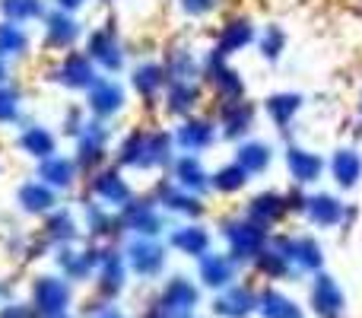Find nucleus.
<instances>
[{
    "label": "nucleus",
    "instance_id": "obj_1",
    "mask_svg": "<svg viewBox=\"0 0 362 318\" xmlns=\"http://www.w3.org/2000/svg\"><path fill=\"white\" fill-rule=\"evenodd\" d=\"M118 166L134 169V172H159L169 169L175 159V140L169 131L159 127H134L118 144Z\"/></svg>",
    "mask_w": 362,
    "mask_h": 318
},
{
    "label": "nucleus",
    "instance_id": "obj_2",
    "mask_svg": "<svg viewBox=\"0 0 362 318\" xmlns=\"http://www.w3.org/2000/svg\"><path fill=\"white\" fill-rule=\"evenodd\" d=\"M219 236L226 239V251L235 258L238 264H255V258L267 249L270 242V229L261 223H255L251 217H232V220H223L219 226Z\"/></svg>",
    "mask_w": 362,
    "mask_h": 318
},
{
    "label": "nucleus",
    "instance_id": "obj_3",
    "mask_svg": "<svg viewBox=\"0 0 362 318\" xmlns=\"http://www.w3.org/2000/svg\"><path fill=\"white\" fill-rule=\"evenodd\" d=\"M118 220H121V232H127V236L159 239L165 232V210L159 207L156 198H137L134 194L118 210Z\"/></svg>",
    "mask_w": 362,
    "mask_h": 318
},
{
    "label": "nucleus",
    "instance_id": "obj_4",
    "mask_svg": "<svg viewBox=\"0 0 362 318\" xmlns=\"http://www.w3.org/2000/svg\"><path fill=\"white\" fill-rule=\"evenodd\" d=\"M32 309L38 318H57L67 315L74 306V290L70 280H64L61 274H42L32 280Z\"/></svg>",
    "mask_w": 362,
    "mask_h": 318
},
{
    "label": "nucleus",
    "instance_id": "obj_5",
    "mask_svg": "<svg viewBox=\"0 0 362 318\" xmlns=\"http://www.w3.org/2000/svg\"><path fill=\"white\" fill-rule=\"evenodd\" d=\"M124 258H127V268H131L134 277H140V280H156V277H163L165 261H169V245H163L159 239L131 236V242L124 245Z\"/></svg>",
    "mask_w": 362,
    "mask_h": 318
},
{
    "label": "nucleus",
    "instance_id": "obj_6",
    "mask_svg": "<svg viewBox=\"0 0 362 318\" xmlns=\"http://www.w3.org/2000/svg\"><path fill=\"white\" fill-rule=\"evenodd\" d=\"M86 55L93 57V64L102 70V74L115 76L124 70L127 64V51H124V42H121L118 29L115 25H99L86 35Z\"/></svg>",
    "mask_w": 362,
    "mask_h": 318
},
{
    "label": "nucleus",
    "instance_id": "obj_7",
    "mask_svg": "<svg viewBox=\"0 0 362 318\" xmlns=\"http://www.w3.org/2000/svg\"><path fill=\"white\" fill-rule=\"evenodd\" d=\"M127 274H131V268H127V258H124V249H118V245H102V258L99 264H95V290H99V296L105 302L118 300L121 293H124L127 287Z\"/></svg>",
    "mask_w": 362,
    "mask_h": 318
},
{
    "label": "nucleus",
    "instance_id": "obj_8",
    "mask_svg": "<svg viewBox=\"0 0 362 318\" xmlns=\"http://www.w3.org/2000/svg\"><path fill=\"white\" fill-rule=\"evenodd\" d=\"M108 144H112V131H108V121H99V118H89L83 125L80 137H76V166L80 172H89L93 175L95 169L105 166L108 159Z\"/></svg>",
    "mask_w": 362,
    "mask_h": 318
},
{
    "label": "nucleus",
    "instance_id": "obj_9",
    "mask_svg": "<svg viewBox=\"0 0 362 318\" xmlns=\"http://www.w3.org/2000/svg\"><path fill=\"white\" fill-rule=\"evenodd\" d=\"M89 194H93V200H99V204L112 207V210H121V207L134 198V188H131V181L124 178V169L115 162V166L95 169L93 178H89Z\"/></svg>",
    "mask_w": 362,
    "mask_h": 318
},
{
    "label": "nucleus",
    "instance_id": "obj_10",
    "mask_svg": "<svg viewBox=\"0 0 362 318\" xmlns=\"http://www.w3.org/2000/svg\"><path fill=\"white\" fill-rule=\"evenodd\" d=\"M127 106V93L115 76H99L93 86L86 89V102L83 108L89 112V118H99V121H112L115 115H121Z\"/></svg>",
    "mask_w": 362,
    "mask_h": 318
},
{
    "label": "nucleus",
    "instance_id": "obj_11",
    "mask_svg": "<svg viewBox=\"0 0 362 318\" xmlns=\"http://www.w3.org/2000/svg\"><path fill=\"white\" fill-rule=\"evenodd\" d=\"M102 245L105 242H89L86 249H76V245H61L54 249V261L61 271L64 280L70 283H86L95 274V264L102 258Z\"/></svg>",
    "mask_w": 362,
    "mask_h": 318
},
{
    "label": "nucleus",
    "instance_id": "obj_12",
    "mask_svg": "<svg viewBox=\"0 0 362 318\" xmlns=\"http://www.w3.org/2000/svg\"><path fill=\"white\" fill-rule=\"evenodd\" d=\"M51 76H54L57 86L70 89V93H86L99 80V67L93 64V57L86 51H64Z\"/></svg>",
    "mask_w": 362,
    "mask_h": 318
},
{
    "label": "nucleus",
    "instance_id": "obj_13",
    "mask_svg": "<svg viewBox=\"0 0 362 318\" xmlns=\"http://www.w3.org/2000/svg\"><path fill=\"white\" fill-rule=\"evenodd\" d=\"M204 80L210 83V89L216 93L219 102H232V99H245V80L238 76V70L229 64V57L210 51L204 61Z\"/></svg>",
    "mask_w": 362,
    "mask_h": 318
},
{
    "label": "nucleus",
    "instance_id": "obj_14",
    "mask_svg": "<svg viewBox=\"0 0 362 318\" xmlns=\"http://www.w3.org/2000/svg\"><path fill=\"white\" fill-rule=\"evenodd\" d=\"M216 137H219L216 121L204 118V115H187V118H181L175 125V131H172V140H175L178 150L194 153V157L210 150V147L216 144Z\"/></svg>",
    "mask_w": 362,
    "mask_h": 318
},
{
    "label": "nucleus",
    "instance_id": "obj_15",
    "mask_svg": "<svg viewBox=\"0 0 362 318\" xmlns=\"http://www.w3.org/2000/svg\"><path fill=\"white\" fill-rule=\"evenodd\" d=\"M308 306L318 318H344L346 312V293L337 283V277L325 274H312V290H308Z\"/></svg>",
    "mask_w": 362,
    "mask_h": 318
},
{
    "label": "nucleus",
    "instance_id": "obj_16",
    "mask_svg": "<svg viewBox=\"0 0 362 318\" xmlns=\"http://www.w3.org/2000/svg\"><path fill=\"white\" fill-rule=\"evenodd\" d=\"M238 271H242V264L229 251H210L197 261V283L210 293H219V290L238 283Z\"/></svg>",
    "mask_w": 362,
    "mask_h": 318
},
{
    "label": "nucleus",
    "instance_id": "obj_17",
    "mask_svg": "<svg viewBox=\"0 0 362 318\" xmlns=\"http://www.w3.org/2000/svg\"><path fill=\"white\" fill-rule=\"evenodd\" d=\"M255 106L248 99H232V102H219V112H216V127H219V137L232 140V144H242L248 140L251 127H255Z\"/></svg>",
    "mask_w": 362,
    "mask_h": 318
},
{
    "label": "nucleus",
    "instance_id": "obj_18",
    "mask_svg": "<svg viewBox=\"0 0 362 318\" xmlns=\"http://www.w3.org/2000/svg\"><path fill=\"white\" fill-rule=\"evenodd\" d=\"M153 198L159 200V207H163L169 217H181V220H200L206 213V204L200 194H191L185 191V188H178L172 178H163L156 188V194Z\"/></svg>",
    "mask_w": 362,
    "mask_h": 318
},
{
    "label": "nucleus",
    "instance_id": "obj_19",
    "mask_svg": "<svg viewBox=\"0 0 362 318\" xmlns=\"http://www.w3.org/2000/svg\"><path fill=\"white\" fill-rule=\"evenodd\" d=\"M169 249L178 251V255L191 258V261H200L204 255L213 251V232L206 229L197 220H185V223L172 226L169 232Z\"/></svg>",
    "mask_w": 362,
    "mask_h": 318
},
{
    "label": "nucleus",
    "instance_id": "obj_20",
    "mask_svg": "<svg viewBox=\"0 0 362 318\" xmlns=\"http://www.w3.org/2000/svg\"><path fill=\"white\" fill-rule=\"evenodd\" d=\"M42 29H45V45L54 51H74V45L83 38V25L76 19V13H67V10H48L42 19Z\"/></svg>",
    "mask_w": 362,
    "mask_h": 318
},
{
    "label": "nucleus",
    "instance_id": "obj_21",
    "mask_svg": "<svg viewBox=\"0 0 362 318\" xmlns=\"http://www.w3.org/2000/svg\"><path fill=\"white\" fill-rule=\"evenodd\" d=\"M210 312H213V318H251V315H257V290L245 287V283H232V287L213 293Z\"/></svg>",
    "mask_w": 362,
    "mask_h": 318
},
{
    "label": "nucleus",
    "instance_id": "obj_22",
    "mask_svg": "<svg viewBox=\"0 0 362 318\" xmlns=\"http://www.w3.org/2000/svg\"><path fill=\"white\" fill-rule=\"evenodd\" d=\"M325 169H327V162L321 153L308 150V147H302V144L286 147V172L296 188H312L315 181H321Z\"/></svg>",
    "mask_w": 362,
    "mask_h": 318
},
{
    "label": "nucleus",
    "instance_id": "obj_23",
    "mask_svg": "<svg viewBox=\"0 0 362 318\" xmlns=\"http://www.w3.org/2000/svg\"><path fill=\"white\" fill-rule=\"evenodd\" d=\"M302 217L315 226V229H334L346 220V204L331 191H315L305 198V210Z\"/></svg>",
    "mask_w": 362,
    "mask_h": 318
},
{
    "label": "nucleus",
    "instance_id": "obj_24",
    "mask_svg": "<svg viewBox=\"0 0 362 318\" xmlns=\"http://www.w3.org/2000/svg\"><path fill=\"white\" fill-rule=\"evenodd\" d=\"M257 274H264L267 280H286L296 274L293 258H289V236H270L267 249L255 258Z\"/></svg>",
    "mask_w": 362,
    "mask_h": 318
},
{
    "label": "nucleus",
    "instance_id": "obj_25",
    "mask_svg": "<svg viewBox=\"0 0 362 318\" xmlns=\"http://www.w3.org/2000/svg\"><path fill=\"white\" fill-rule=\"evenodd\" d=\"M169 172H172V181L191 194H200V198H204V194L213 191L210 172H206V166L200 162V157H194V153H181V157H175L169 166Z\"/></svg>",
    "mask_w": 362,
    "mask_h": 318
},
{
    "label": "nucleus",
    "instance_id": "obj_26",
    "mask_svg": "<svg viewBox=\"0 0 362 318\" xmlns=\"http://www.w3.org/2000/svg\"><path fill=\"white\" fill-rule=\"evenodd\" d=\"M131 86L144 102L163 99L165 86H169V74H165L163 61H140L131 67Z\"/></svg>",
    "mask_w": 362,
    "mask_h": 318
},
{
    "label": "nucleus",
    "instance_id": "obj_27",
    "mask_svg": "<svg viewBox=\"0 0 362 318\" xmlns=\"http://www.w3.org/2000/svg\"><path fill=\"white\" fill-rule=\"evenodd\" d=\"M16 204L29 217H48L51 210H57V191L42 178H29L16 188Z\"/></svg>",
    "mask_w": 362,
    "mask_h": 318
},
{
    "label": "nucleus",
    "instance_id": "obj_28",
    "mask_svg": "<svg viewBox=\"0 0 362 318\" xmlns=\"http://www.w3.org/2000/svg\"><path fill=\"white\" fill-rule=\"evenodd\" d=\"M83 229H86L89 242H108L112 236L121 232L118 210L99 204V200H86V207H83Z\"/></svg>",
    "mask_w": 362,
    "mask_h": 318
},
{
    "label": "nucleus",
    "instance_id": "obj_29",
    "mask_svg": "<svg viewBox=\"0 0 362 318\" xmlns=\"http://www.w3.org/2000/svg\"><path fill=\"white\" fill-rule=\"evenodd\" d=\"M245 217H251L255 223H261V226L270 229V226L283 223V220L289 217V198L283 191H261L248 200Z\"/></svg>",
    "mask_w": 362,
    "mask_h": 318
},
{
    "label": "nucleus",
    "instance_id": "obj_30",
    "mask_svg": "<svg viewBox=\"0 0 362 318\" xmlns=\"http://www.w3.org/2000/svg\"><path fill=\"white\" fill-rule=\"evenodd\" d=\"M35 178H42L45 185H51L54 191H70V188H76L80 166H76L74 157H61V153H54V157L42 159L35 166Z\"/></svg>",
    "mask_w": 362,
    "mask_h": 318
},
{
    "label": "nucleus",
    "instance_id": "obj_31",
    "mask_svg": "<svg viewBox=\"0 0 362 318\" xmlns=\"http://www.w3.org/2000/svg\"><path fill=\"white\" fill-rule=\"evenodd\" d=\"M255 42H257V29H255V23H251L248 16H235V19H229V23H226L223 29H219L213 51H219V55L232 57V55L245 51L248 45H255Z\"/></svg>",
    "mask_w": 362,
    "mask_h": 318
},
{
    "label": "nucleus",
    "instance_id": "obj_32",
    "mask_svg": "<svg viewBox=\"0 0 362 318\" xmlns=\"http://www.w3.org/2000/svg\"><path fill=\"white\" fill-rule=\"evenodd\" d=\"M80 236H83L80 220H76L70 210H64V207H57V210H51L48 217H45L42 239L48 245H54V249H61V245H76Z\"/></svg>",
    "mask_w": 362,
    "mask_h": 318
},
{
    "label": "nucleus",
    "instance_id": "obj_33",
    "mask_svg": "<svg viewBox=\"0 0 362 318\" xmlns=\"http://www.w3.org/2000/svg\"><path fill=\"white\" fill-rule=\"evenodd\" d=\"M289 258L299 274H318L325 271V245L315 236H289Z\"/></svg>",
    "mask_w": 362,
    "mask_h": 318
},
{
    "label": "nucleus",
    "instance_id": "obj_34",
    "mask_svg": "<svg viewBox=\"0 0 362 318\" xmlns=\"http://www.w3.org/2000/svg\"><path fill=\"white\" fill-rule=\"evenodd\" d=\"M327 169H331V178L337 181V188L353 191L362 178V153L356 147H337L331 162H327Z\"/></svg>",
    "mask_w": 362,
    "mask_h": 318
},
{
    "label": "nucleus",
    "instance_id": "obj_35",
    "mask_svg": "<svg viewBox=\"0 0 362 318\" xmlns=\"http://www.w3.org/2000/svg\"><path fill=\"white\" fill-rule=\"evenodd\" d=\"M165 74L169 83H200L204 80V61L191 48H172L165 55Z\"/></svg>",
    "mask_w": 362,
    "mask_h": 318
},
{
    "label": "nucleus",
    "instance_id": "obj_36",
    "mask_svg": "<svg viewBox=\"0 0 362 318\" xmlns=\"http://www.w3.org/2000/svg\"><path fill=\"white\" fill-rule=\"evenodd\" d=\"M200 106V83H169L163 93V108L172 118H187Z\"/></svg>",
    "mask_w": 362,
    "mask_h": 318
},
{
    "label": "nucleus",
    "instance_id": "obj_37",
    "mask_svg": "<svg viewBox=\"0 0 362 318\" xmlns=\"http://www.w3.org/2000/svg\"><path fill=\"white\" fill-rule=\"evenodd\" d=\"M16 147L25 153V157L42 162V159H48V157L57 153V137L45 125H25L16 137Z\"/></svg>",
    "mask_w": 362,
    "mask_h": 318
},
{
    "label": "nucleus",
    "instance_id": "obj_38",
    "mask_svg": "<svg viewBox=\"0 0 362 318\" xmlns=\"http://www.w3.org/2000/svg\"><path fill=\"white\" fill-rule=\"evenodd\" d=\"M257 315L261 318H305V309L293 296L283 293V290L267 287L257 293Z\"/></svg>",
    "mask_w": 362,
    "mask_h": 318
},
{
    "label": "nucleus",
    "instance_id": "obj_39",
    "mask_svg": "<svg viewBox=\"0 0 362 318\" xmlns=\"http://www.w3.org/2000/svg\"><path fill=\"white\" fill-rule=\"evenodd\" d=\"M302 106H305V99L299 93H274L264 99V112L276 125V131H289V125L302 112Z\"/></svg>",
    "mask_w": 362,
    "mask_h": 318
},
{
    "label": "nucleus",
    "instance_id": "obj_40",
    "mask_svg": "<svg viewBox=\"0 0 362 318\" xmlns=\"http://www.w3.org/2000/svg\"><path fill=\"white\" fill-rule=\"evenodd\" d=\"M235 162L251 175V178H255V175H264L270 166H274V147L264 144V140H242V144H235Z\"/></svg>",
    "mask_w": 362,
    "mask_h": 318
},
{
    "label": "nucleus",
    "instance_id": "obj_41",
    "mask_svg": "<svg viewBox=\"0 0 362 318\" xmlns=\"http://www.w3.org/2000/svg\"><path fill=\"white\" fill-rule=\"evenodd\" d=\"M248 181H251V175L245 172L235 159L226 162V166H219L216 172H210V188L216 194H238V191H245Z\"/></svg>",
    "mask_w": 362,
    "mask_h": 318
},
{
    "label": "nucleus",
    "instance_id": "obj_42",
    "mask_svg": "<svg viewBox=\"0 0 362 318\" xmlns=\"http://www.w3.org/2000/svg\"><path fill=\"white\" fill-rule=\"evenodd\" d=\"M25 51H29V32L19 23L0 19V57L13 61V57H25Z\"/></svg>",
    "mask_w": 362,
    "mask_h": 318
},
{
    "label": "nucleus",
    "instance_id": "obj_43",
    "mask_svg": "<svg viewBox=\"0 0 362 318\" xmlns=\"http://www.w3.org/2000/svg\"><path fill=\"white\" fill-rule=\"evenodd\" d=\"M45 13H48L45 0H0V16L19 25L38 23V19H45Z\"/></svg>",
    "mask_w": 362,
    "mask_h": 318
},
{
    "label": "nucleus",
    "instance_id": "obj_44",
    "mask_svg": "<svg viewBox=\"0 0 362 318\" xmlns=\"http://www.w3.org/2000/svg\"><path fill=\"white\" fill-rule=\"evenodd\" d=\"M257 51H261V57L264 61H280V55L286 51V32H283V25H276V23H270V25H264V32H257Z\"/></svg>",
    "mask_w": 362,
    "mask_h": 318
},
{
    "label": "nucleus",
    "instance_id": "obj_45",
    "mask_svg": "<svg viewBox=\"0 0 362 318\" xmlns=\"http://www.w3.org/2000/svg\"><path fill=\"white\" fill-rule=\"evenodd\" d=\"M23 115V93L10 83L0 86V125H16Z\"/></svg>",
    "mask_w": 362,
    "mask_h": 318
},
{
    "label": "nucleus",
    "instance_id": "obj_46",
    "mask_svg": "<svg viewBox=\"0 0 362 318\" xmlns=\"http://www.w3.org/2000/svg\"><path fill=\"white\" fill-rule=\"evenodd\" d=\"M178 6L185 16L204 19V16H210V13H216L219 6H223V0H178Z\"/></svg>",
    "mask_w": 362,
    "mask_h": 318
},
{
    "label": "nucleus",
    "instance_id": "obj_47",
    "mask_svg": "<svg viewBox=\"0 0 362 318\" xmlns=\"http://www.w3.org/2000/svg\"><path fill=\"white\" fill-rule=\"evenodd\" d=\"M89 318H127L124 309H118V306H112V302H95V309L89 306Z\"/></svg>",
    "mask_w": 362,
    "mask_h": 318
},
{
    "label": "nucleus",
    "instance_id": "obj_48",
    "mask_svg": "<svg viewBox=\"0 0 362 318\" xmlns=\"http://www.w3.org/2000/svg\"><path fill=\"white\" fill-rule=\"evenodd\" d=\"M0 318H38L35 309L32 306H23V302H6L4 309H0Z\"/></svg>",
    "mask_w": 362,
    "mask_h": 318
},
{
    "label": "nucleus",
    "instance_id": "obj_49",
    "mask_svg": "<svg viewBox=\"0 0 362 318\" xmlns=\"http://www.w3.org/2000/svg\"><path fill=\"white\" fill-rule=\"evenodd\" d=\"M89 0H54V6L57 10H67V13H76V10H83Z\"/></svg>",
    "mask_w": 362,
    "mask_h": 318
},
{
    "label": "nucleus",
    "instance_id": "obj_50",
    "mask_svg": "<svg viewBox=\"0 0 362 318\" xmlns=\"http://www.w3.org/2000/svg\"><path fill=\"white\" fill-rule=\"evenodd\" d=\"M6 76H10V74H6V61H4V57H0V86H4V83H6Z\"/></svg>",
    "mask_w": 362,
    "mask_h": 318
},
{
    "label": "nucleus",
    "instance_id": "obj_51",
    "mask_svg": "<svg viewBox=\"0 0 362 318\" xmlns=\"http://www.w3.org/2000/svg\"><path fill=\"white\" fill-rule=\"evenodd\" d=\"M359 118H362V93H359Z\"/></svg>",
    "mask_w": 362,
    "mask_h": 318
},
{
    "label": "nucleus",
    "instance_id": "obj_52",
    "mask_svg": "<svg viewBox=\"0 0 362 318\" xmlns=\"http://www.w3.org/2000/svg\"><path fill=\"white\" fill-rule=\"evenodd\" d=\"M57 318H74V315H70V312H67V315H57Z\"/></svg>",
    "mask_w": 362,
    "mask_h": 318
}]
</instances>
